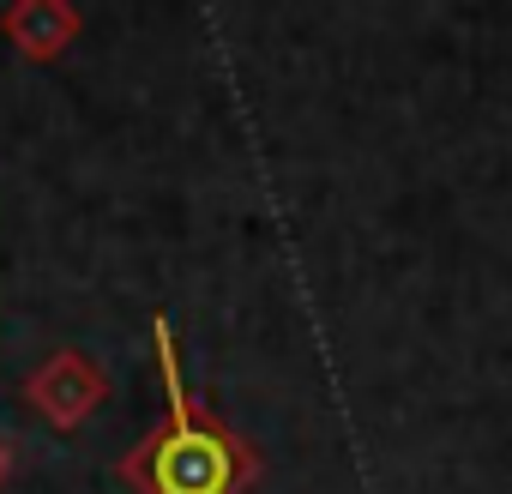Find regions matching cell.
Returning <instances> with one entry per match:
<instances>
[{
	"instance_id": "6da1fadb",
	"label": "cell",
	"mask_w": 512,
	"mask_h": 494,
	"mask_svg": "<svg viewBox=\"0 0 512 494\" xmlns=\"http://www.w3.org/2000/svg\"><path fill=\"white\" fill-rule=\"evenodd\" d=\"M151 344H157V374H163V428L127 452L121 476L139 494H241L253 476V452L181 380L175 326L163 314L151 320Z\"/></svg>"
}]
</instances>
